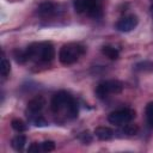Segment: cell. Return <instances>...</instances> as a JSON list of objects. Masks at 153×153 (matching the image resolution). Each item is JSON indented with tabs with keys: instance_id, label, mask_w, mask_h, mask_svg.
Here are the masks:
<instances>
[{
	"instance_id": "d6986e66",
	"label": "cell",
	"mask_w": 153,
	"mask_h": 153,
	"mask_svg": "<svg viewBox=\"0 0 153 153\" xmlns=\"http://www.w3.org/2000/svg\"><path fill=\"white\" fill-rule=\"evenodd\" d=\"M145 112H146L147 123L149 124L151 128H153V102H149V103L146 105Z\"/></svg>"
},
{
	"instance_id": "8992f818",
	"label": "cell",
	"mask_w": 153,
	"mask_h": 153,
	"mask_svg": "<svg viewBox=\"0 0 153 153\" xmlns=\"http://www.w3.org/2000/svg\"><path fill=\"white\" fill-rule=\"evenodd\" d=\"M139 23V19L135 14H129V16H126L123 18H121L117 23H116V29L121 32H129L131 31L133 29L136 27Z\"/></svg>"
},
{
	"instance_id": "7a4b0ae2",
	"label": "cell",
	"mask_w": 153,
	"mask_h": 153,
	"mask_svg": "<svg viewBox=\"0 0 153 153\" xmlns=\"http://www.w3.org/2000/svg\"><path fill=\"white\" fill-rule=\"evenodd\" d=\"M86 51V48L80 43H67L63 44L59 51V60L62 65L69 66L73 65L82 56Z\"/></svg>"
},
{
	"instance_id": "8fae6325",
	"label": "cell",
	"mask_w": 153,
	"mask_h": 153,
	"mask_svg": "<svg viewBox=\"0 0 153 153\" xmlns=\"http://www.w3.org/2000/svg\"><path fill=\"white\" fill-rule=\"evenodd\" d=\"M25 143H26V137L24 135H22V134H18L11 141V145H12L13 149H16V151H22L24 148Z\"/></svg>"
},
{
	"instance_id": "52a82bcc",
	"label": "cell",
	"mask_w": 153,
	"mask_h": 153,
	"mask_svg": "<svg viewBox=\"0 0 153 153\" xmlns=\"http://www.w3.org/2000/svg\"><path fill=\"white\" fill-rule=\"evenodd\" d=\"M85 13L94 19L103 16V6L100 0H85Z\"/></svg>"
},
{
	"instance_id": "30bf717a",
	"label": "cell",
	"mask_w": 153,
	"mask_h": 153,
	"mask_svg": "<svg viewBox=\"0 0 153 153\" xmlns=\"http://www.w3.org/2000/svg\"><path fill=\"white\" fill-rule=\"evenodd\" d=\"M94 135H96L99 140L105 141V140L112 139L114 131H112L110 128H108V127H97V128L94 129Z\"/></svg>"
},
{
	"instance_id": "7c38bea8",
	"label": "cell",
	"mask_w": 153,
	"mask_h": 153,
	"mask_svg": "<svg viewBox=\"0 0 153 153\" xmlns=\"http://www.w3.org/2000/svg\"><path fill=\"white\" fill-rule=\"evenodd\" d=\"M102 53H103L106 57H109L110 60H117L118 56H120V51H118L116 48L111 47V45H104V47L102 48Z\"/></svg>"
},
{
	"instance_id": "6da1fadb",
	"label": "cell",
	"mask_w": 153,
	"mask_h": 153,
	"mask_svg": "<svg viewBox=\"0 0 153 153\" xmlns=\"http://www.w3.org/2000/svg\"><path fill=\"white\" fill-rule=\"evenodd\" d=\"M29 60H36L39 62H50L55 57V48L51 42L32 43L26 49Z\"/></svg>"
},
{
	"instance_id": "603a6c76",
	"label": "cell",
	"mask_w": 153,
	"mask_h": 153,
	"mask_svg": "<svg viewBox=\"0 0 153 153\" xmlns=\"http://www.w3.org/2000/svg\"><path fill=\"white\" fill-rule=\"evenodd\" d=\"M152 4H151V16H152V19H153V0H151Z\"/></svg>"
},
{
	"instance_id": "5b68a950",
	"label": "cell",
	"mask_w": 153,
	"mask_h": 153,
	"mask_svg": "<svg viewBox=\"0 0 153 153\" xmlns=\"http://www.w3.org/2000/svg\"><path fill=\"white\" fill-rule=\"evenodd\" d=\"M134 117H135V111L133 109H120L109 114L108 121L115 126H123L126 123H129Z\"/></svg>"
},
{
	"instance_id": "3957f363",
	"label": "cell",
	"mask_w": 153,
	"mask_h": 153,
	"mask_svg": "<svg viewBox=\"0 0 153 153\" xmlns=\"http://www.w3.org/2000/svg\"><path fill=\"white\" fill-rule=\"evenodd\" d=\"M123 90V85L118 80H105L97 85L96 96L100 99L106 98L111 93H121Z\"/></svg>"
},
{
	"instance_id": "9c48e42d",
	"label": "cell",
	"mask_w": 153,
	"mask_h": 153,
	"mask_svg": "<svg viewBox=\"0 0 153 153\" xmlns=\"http://www.w3.org/2000/svg\"><path fill=\"white\" fill-rule=\"evenodd\" d=\"M44 105H45V99L42 96H37L27 103V111L29 114H39L44 108Z\"/></svg>"
},
{
	"instance_id": "ba28073f",
	"label": "cell",
	"mask_w": 153,
	"mask_h": 153,
	"mask_svg": "<svg viewBox=\"0 0 153 153\" xmlns=\"http://www.w3.org/2000/svg\"><path fill=\"white\" fill-rule=\"evenodd\" d=\"M57 12H59V5L50 0L43 1L37 8V13L43 18L53 17V16L57 14Z\"/></svg>"
},
{
	"instance_id": "5bb4252c",
	"label": "cell",
	"mask_w": 153,
	"mask_h": 153,
	"mask_svg": "<svg viewBox=\"0 0 153 153\" xmlns=\"http://www.w3.org/2000/svg\"><path fill=\"white\" fill-rule=\"evenodd\" d=\"M137 131H139V127L137 126H135V124H128V123L123 124L122 128L120 129V133H122L124 135H128V136H133V135L137 134Z\"/></svg>"
},
{
	"instance_id": "7402d4cb",
	"label": "cell",
	"mask_w": 153,
	"mask_h": 153,
	"mask_svg": "<svg viewBox=\"0 0 153 153\" xmlns=\"http://www.w3.org/2000/svg\"><path fill=\"white\" fill-rule=\"evenodd\" d=\"M80 140L84 142V143H88V142H91V135L88 134V131H86V133H82L81 135H80Z\"/></svg>"
},
{
	"instance_id": "2e32d148",
	"label": "cell",
	"mask_w": 153,
	"mask_h": 153,
	"mask_svg": "<svg viewBox=\"0 0 153 153\" xmlns=\"http://www.w3.org/2000/svg\"><path fill=\"white\" fill-rule=\"evenodd\" d=\"M10 72H11L10 61L6 57H2L1 59V62H0V73H1V76L2 78H7V75L10 74Z\"/></svg>"
},
{
	"instance_id": "ffe728a7",
	"label": "cell",
	"mask_w": 153,
	"mask_h": 153,
	"mask_svg": "<svg viewBox=\"0 0 153 153\" xmlns=\"http://www.w3.org/2000/svg\"><path fill=\"white\" fill-rule=\"evenodd\" d=\"M41 148L43 152H51L55 149V142L51 141V140H47V141H43L41 143Z\"/></svg>"
},
{
	"instance_id": "277c9868",
	"label": "cell",
	"mask_w": 153,
	"mask_h": 153,
	"mask_svg": "<svg viewBox=\"0 0 153 153\" xmlns=\"http://www.w3.org/2000/svg\"><path fill=\"white\" fill-rule=\"evenodd\" d=\"M74 98L66 91H60L57 93H55L51 98V102H50V109L53 112L57 114L59 111L61 110H67L68 105L71 104V102L73 100Z\"/></svg>"
},
{
	"instance_id": "4fadbf2b",
	"label": "cell",
	"mask_w": 153,
	"mask_h": 153,
	"mask_svg": "<svg viewBox=\"0 0 153 153\" xmlns=\"http://www.w3.org/2000/svg\"><path fill=\"white\" fill-rule=\"evenodd\" d=\"M27 116L30 117L31 123L33 126H36V127H45L48 124L47 121H45V118L42 115H39V114H30Z\"/></svg>"
},
{
	"instance_id": "9a60e30c",
	"label": "cell",
	"mask_w": 153,
	"mask_h": 153,
	"mask_svg": "<svg viewBox=\"0 0 153 153\" xmlns=\"http://www.w3.org/2000/svg\"><path fill=\"white\" fill-rule=\"evenodd\" d=\"M136 72H149L153 71V62L152 61H141L137 62L134 67Z\"/></svg>"
},
{
	"instance_id": "ac0fdd59",
	"label": "cell",
	"mask_w": 153,
	"mask_h": 153,
	"mask_svg": "<svg viewBox=\"0 0 153 153\" xmlns=\"http://www.w3.org/2000/svg\"><path fill=\"white\" fill-rule=\"evenodd\" d=\"M11 126H12V128H13L16 131H18V133H23V131H25V130L27 129V126L25 124V122L22 121V120H19V118L12 120Z\"/></svg>"
},
{
	"instance_id": "e0dca14e",
	"label": "cell",
	"mask_w": 153,
	"mask_h": 153,
	"mask_svg": "<svg viewBox=\"0 0 153 153\" xmlns=\"http://www.w3.org/2000/svg\"><path fill=\"white\" fill-rule=\"evenodd\" d=\"M13 57H14L16 62L17 63H20V65L25 63L29 60L27 59V55H26V51L25 50H19V49H17V50L13 51Z\"/></svg>"
},
{
	"instance_id": "44dd1931",
	"label": "cell",
	"mask_w": 153,
	"mask_h": 153,
	"mask_svg": "<svg viewBox=\"0 0 153 153\" xmlns=\"http://www.w3.org/2000/svg\"><path fill=\"white\" fill-rule=\"evenodd\" d=\"M39 151H42V148H41V143L38 145L37 142L31 143V145L29 146V148H27V152H39Z\"/></svg>"
}]
</instances>
